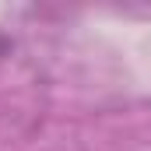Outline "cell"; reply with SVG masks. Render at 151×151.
<instances>
[]
</instances>
